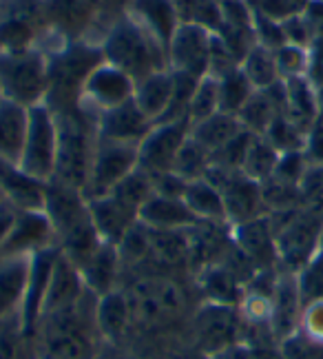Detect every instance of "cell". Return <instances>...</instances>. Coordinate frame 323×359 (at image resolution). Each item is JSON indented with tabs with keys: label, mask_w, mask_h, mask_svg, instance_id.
<instances>
[{
	"label": "cell",
	"mask_w": 323,
	"mask_h": 359,
	"mask_svg": "<svg viewBox=\"0 0 323 359\" xmlns=\"http://www.w3.org/2000/svg\"><path fill=\"white\" fill-rule=\"evenodd\" d=\"M97 295L89 288L71 309L49 313L38 322L36 344L40 359H95L102 335L97 330Z\"/></svg>",
	"instance_id": "cell-1"
},
{
	"label": "cell",
	"mask_w": 323,
	"mask_h": 359,
	"mask_svg": "<svg viewBox=\"0 0 323 359\" xmlns=\"http://www.w3.org/2000/svg\"><path fill=\"white\" fill-rule=\"evenodd\" d=\"M45 213L55 229L60 253L80 269L102 244L91 222L89 202L84 193L58 182V180H49L45 193Z\"/></svg>",
	"instance_id": "cell-2"
},
{
	"label": "cell",
	"mask_w": 323,
	"mask_h": 359,
	"mask_svg": "<svg viewBox=\"0 0 323 359\" xmlns=\"http://www.w3.org/2000/svg\"><path fill=\"white\" fill-rule=\"evenodd\" d=\"M100 49L104 62L122 69L135 82L144 80L156 72H162V69H168L166 49L156 38L149 36L129 13L122 16L104 34Z\"/></svg>",
	"instance_id": "cell-3"
},
{
	"label": "cell",
	"mask_w": 323,
	"mask_h": 359,
	"mask_svg": "<svg viewBox=\"0 0 323 359\" xmlns=\"http://www.w3.org/2000/svg\"><path fill=\"white\" fill-rule=\"evenodd\" d=\"M102 49L100 45L87 40H74L60 51L49 56V93L45 104L53 114H69L78 109L80 91L87 76L100 65Z\"/></svg>",
	"instance_id": "cell-4"
},
{
	"label": "cell",
	"mask_w": 323,
	"mask_h": 359,
	"mask_svg": "<svg viewBox=\"0 0 323 359\" xmlns=\"http://www.w3.org/2000/svg\"><path fill=\"white\" fill-rule=\"evenodd\" d=\"M55 118H58V162L51 180L84 191L97 144L95 120L82 114L80 109L55 114Z\"/></svg>",
	"instance_id": "cell-5"
},
{
	"label": "cell",
	"mask_w": 323,
	"mask_h": 359,
	"mask_svg": "<svg viewBox=\"0 0 323 359\" xmlns=\"http://www.w3.org/2000/svg\"><path fill=\"white\" fill-rule=\"evenodd\" d=\"M0 93L5 100L32 109L49 93V56L40 49L0 53Z\"/></svg>",
	"instance_id": "cell-6"
},
{
	"label": "cell",
	"mask_w": 323,
	"mask_h": 359,
	"mask_svg": "<svg viewBox=\"0 0 323 359\" xmlns=\"http://www.w3.org/2000/svg\"><path fill=\"white\" fill-rule=\"evenodd\" d=\"M55 162H58V118L42 102L29 109V127L18 164L29 175L49 182L55 175Z\"/></svg>",
	"instance_id": "cell-7"
},
{
	"label": "cell",
	"mask_w": 323,
	"mask_h": 359,
	"mask_svg": "<svg viewBox=\"0 0 323 359\" xmlns=\"http://www.w3.org/2000/svg\"><path fill=\"white\" fill-rule=\"evenodd\" d=\"M275 246L284 273H299L323 246V215L315 211L290 215L288 222L275 231Z\"/></svg>",
	"instance_id": "cell-8"
},
{
	"label": "cell",
	"mask_w": 323,
	"mask_h": 359,
	"mask_svg": "<svg viewBox=\"0 0 323 359\" xmlns=\"http://www.w3.org/2000/svg\"><path fill=\"white\" fill-rule=\"evenodd\" d=\"M45 32V0H0V53L34 49Z\"/></svg>",
	"instance_id": "cell-9"
},
{
	"label": "cell",
	"mask_w": 323,
	"mask_h": 359,
	"mask_svg": "<svg viewBox=\"0 0 323 359\" xmlns=\"http://www.w3.org/2000/svg\"><path fill=\"white\" fill-rule=\"evenodd\" d=\"M133 93H135V80L131 76H126L122 69L102 60L87 76V80H84L78 109L95 120L104 111H111V109L131 102Z\"/></svg>",
	"instance_id": "cell-10"
},
{
	"label": "cell",
	"mask_w": 323,
	"mask_h": 359,
	"mask_svg": "<svg viewBox=\"0 0 323 359\" xmlns=\"http://www.w3.org/2000/svg\"><path fill=\"white\" fill-rule=\"evenodd\" d=\"M244 317L240 306H226V304L206 302L195 315V339L198 348L206 357H219L231 348L240 346Z\"/></svg>",
	"instance_id": "cell-11"
},
{
	"label": "cell",
	"mask_w": 323,
	"mask_h": 359,
	"mask_svg": "<svg viewBox=\"0 0 323 359\" xmlns=\"http://www.w3.org/2000/svg\"><path fill=\"white\" fill-rule=\"evenodd\" d=\"M135 169H137V147L122 144V142H109L97 137L89 180H87V187L82 191L84 198L95 200V198L109 196V193Z\"/></svg>",
	"instance_id": "cell-12"
},
{
	"label": "cell",
	"mask_w": 323,
	"mask_h": 359,
	"mask_svg": "<svg viewBox=\"0 0 323 359\" xmlns=\"http://www.w3.org/2000/svg\"><path fill=\"white\" fill-rule=\"evenodd\" d=\"M206 177L219 189L224 204H226V217L231 226H240L255 217H261L263 193L259 182L246 177L242 171L221 169L213 167V164H210Z\"/></svg>",
	"instance_id": "cell-13"
},
{
	"label": "cell",
	"mask_w": 323,
	"mask_h": 359,
	"mask_svg": "<svg viewBox=\"0 0 323 359\" xmlns=\"http://www.w3.org/2000/svg\"><path fill=\"white\" fill-rule=\"evenodd\" d=\"M191 135V120H168L153 124V129L137 147V169L149 175L173 171L179 149Z\"/></svg>",
	"instance_id": "cell-14"
},
{
	"label": "cell",
	"mask_w": 323,
	"mask_h": 359,
	"mask_svg": "<svg viewBox=\"0 0 323 359\" xmlns=\"http://www.w3.org/2000/svg\"><path fill=\"white\" fill-rule=\"evenodd\" d=\"M213 36V32L204 29L200 25L181 22L166 49L168 69L175 74H184L193 78L208 76Z\"/></svg>",
	"instance_id": "cell-15"
},
{
	"label": "cell",
	"mask_w": 323,
	"mask_h": 359,
	"mask_svg": "<svg viewBox=\"0 0 323 359\" xmlns=\"http://www.w3.org/2000/svg\"><path fill=\"white\" fill-rule=\"evenodd\" d=\"M131 306V320L142 324H156L168 315H177L184 306V295L173 282L166 280H139L126 293Z\"/></svg>",
	"instance_id": "cell-16"
},
{
	"label": "cell",
	"mask_w": 323,
	"mask_h": 359,
	"mask_svg": "<svg viewBox=\"0 0 323 359\" xmlns=\"http://www.w3.org/2000/svg\"><path fill=\"white\" fill-rule=\"evenodd\" d=\"M58 246L55 229L45 211H18L0 257H34Z\"/></svg>",
	"instance_id": "cell-17"
},
{
	"label": "cell",
	"mask_w": 323,
	"mask_h": 359,
	"mask_svg": "<svg viewBox=\"0 0 323 359\" xmlns=\"http://www.w3.org/2000/svg\"><path fill=\"white\" fill-rule=\"evenodd\" d=\"M151 129H153V122L139 111V107L133 100L95 118L97 137L109 142L139 147V142L144 140Z\"/></svg>",
	"instance_id": "cell-18"
},
{
	"label": "cell",
	"mask_w": 323,
	"mask_h": 359,
	"mask_svg": "<svg viewBox=\"0 0 323 359\" xmlns=\"http://www.w3.org/2000/svg\"><path fill=\"white\" fill-rule=\"evenodd\" d=\"M303 304L299 297L297 278L294 273H279L273 291V311H270V335L282 344L286 337L297 333L301 324Z\"/></svg>",
	"instance_id": "cell-19"
},
{
	"label": "cell",
	"mask_w": 323,
	"mask_h": 359,
	"mask_svg": "<svg viewBox=\"0 0 323 359\" xmlns=\"http://www.w3.org/2000/svg\"><path fill=\"white\" fill-rule=\"evenodd\" d=\"M47 27L64 40H87L95 18L93 0H45Z\"/></svg>",
	"instance_id": "cell-20"
},
{
	"label": "cell",
	"mask_w": 323,
	"mask_h": 359,
	"mask_svg": "<svg viewBox=\"0 0 323 359\" xmlns=\"http://www.w3.org/2000/svg\"><path fill=\"white\" fill-rule=\"evenodd\" d=\"M0 191L18 211H45L47 182L27 173L20 164L0 160Z\"/></svg>",
	"instance_id": "cell-21"
},
{
	"label": "cell",
	"mask_w": 323,
	"mask_h": 359,
	"mask_svg": "<svg viewBox=\"0 0 323 359\" xmlns=\"http://www.w3.org/2000/svg\"><path fill=\"white\" fill-rule=\"evenodd\" d=\"M60 255V248L53 246L32 257V269H29V284H27V295L22 304V326L27 333L36 335V328L42 315V304H45V295L51 282V273L55 266V259Z\"/></svg>",
	"instance_id": "cell-22"
},
{
	"label": "cell",
	"mask_w": 323,
	"mask_h": 359,
	"mask_svg": "<svg viewBox=\"0 0 323 359\" xmlns=\"http://www.w3.org/2000/svg\"><path fill=\"white\" fill-rule=\"evenodd\" d=\"M126 13L164 49H168V43L181 25L173 0H131Z\"/></svg>",
	"instance_id": "cell-23"
},
{
	"label": "cell",
	"mask_w": 323,
	"mask_h": 359,
	"mask_svg": "<svg viewBox=\"0 0 323 359\" xmlns=\"http://www.w3.org/2000/svg\"><path fill=\"white\" fill-rule=\"evenodd\" d=\"M84 293H87V286L82 282L78 266L71 264V262L60 253L51 273V282L45 295V304H42L40 320L49 313H58V311L76 306Z\"/></svg>",
	"instance_id": "cell-24"
},
{
	"label": "cell",
	"mask_w": 323,
	"mask_h": 359,
	"mask_svg": "<svg viewBox=\"0 0 323 359\" xmlns=\"http://www.w3.org/2000/svg\"><path fill=\"white\" fill-rule=\"evenodd\" d=\"M233 238L237 248L244 257H248L252 264L268 269L277 259V246H275V229L268 217H255L250 222L240 226H233Z\"/></svg>",
	"instance_id": "cell-25"
},
{
	"label": "cell",
	"mask_w": 323,
	"mask_h": 359,
	"mask_svg": "<svg viewBox=\"0 0 323 359\" xmlns=\"http://www.w3.org/2000/svg\"><path fill=\"white\" fill-rule=\"evenodd\" d=\"M122 257L118 246L102 242L97 246V251L84 262V264L78 269L82 275V282L89 291L97 297L109 295L118 291V278L122 271Z\"/></svg>",
	"instance_id": "cell-26"
},
{
	"label": "cell",
	"mask_w": 323,
	"mask_h": 359,
	"mask_svg": "<svg viewBox=\"0 0 323 359\" xmlns=\"http://www.w3.org/2000/svg\"><path fill=\"white\" fill-rule=\"evenodd\" d=\"M173 93H175V76L171 69H162V72H156L146 76L144 80L135 82L133 102L153 124H158L164 120L168 109H171Z\"/></svg>",
	"instance_id": "cell-27"
},
{
	"label": "cell",
	"mask_w": 323,
	"mask_h": 359,
	"mask_svg": "<svg viewBox=\"0 0 323 359\" xmlns=\"http://www.w3.org/2000/svg\"><path fill=\"white\" fill-rule=\"evenodd\" d=\"M87 202H89L91 222L97 231V236H100V240L106 244L118 246L122 238L129 233V229L137 222V215L131 209H126V206L114 196L95 198Z\"/></svg>",
	"instance_id": "cell-28"
},
{
	"label": "cell",
	"mask_w": 323,
	"mask_h": 359,
	"mask_svg": "<svg viewBox=\"0 0 323 359\" xmlns=\"http://www.w3.org/2000/svg\"><path fill=\"white\" fill-rule=\"evenodd\" d=\"M29 269L32 257H0V322L22 313Z\"/></svg>",
	"instance_id": "cell-29"
},
{
	"label": "cell",
	"mask_w": 323,
	"mask_h": 359,
	"mask_svg": "<svg viewBox=\"0 0 323 359\" xmlns=\"http://www.w3.org/2000/svg\"><path fill=\"white\" fill-rule=\"evenodd\" d=\"M137 219L156 231H186L200 222L181 198H166L158 193H153L151 200L142 206Z\"/></svg>",
	"instance_id": "cell-30"
},
{
	"label": "cell",
	"mask_w": 323,
	"mask_h": 359,
	"mask_svg": "<svg viewBox=\"0 0 323 359\" xmlns=\"http://www.w3.org/2000/svg\"><path fill=\"white\" fill-rule=\"evenodd\" d=\"M27 127H29V109L11 100H0V160L20 162Z\"/></svg>",
	"instance_id": "cell-31"
},
{
	"label": "cell",
	"mask_w": 323,
	"mask_h": 359,
	"mask_svg": "<svg viewBox=\"0 0 323 359\" xmlns=\"http://www.w3.org/2000/svg\"><path fill=\"white\" fill-rule=\"evenodd\" d=\"M284 82V114L308 135L319 116V95L308 78H292Z\"/></svg>",
	"instance_id": "cell-32"
},
{
	"label": "cell",
	"mask_w": 323,
	"mask_h": 359,
	"mask_svg": "<svg viewBox=\"0 0 323 359\" xmlns=\"http://www.w3.org/2000/svg\"><path fill=\"white\" fill-rule=\"evenodd\" d=\"M184 202H186V206L191 209V213L198 217L200 222L228 224L226 204H224V198H221L219 189L213 182H210L208 177L193 180V182L186 184Z\"/></svg>",
	"instance_id": "cell-33"
},
{
	"label": "cell",
	"mask_w": 323,
	"mask_h": 359,
	"mask_svg": "<svg viewBox=\"0 0 323 359\" xmlns=\"http://www.w3.org/2000/svg\"><path fill=\"white\" fill-rule=\"evenodd\" d=\"M95 322H97V330H100L102 339H106V341L120 339L126 333L129 324L133 322L126 293L124 291H114V293L102 295L100 299H97Z\"/></svg>",
	"instance_id": "cell-34"
},
{
	"label": "cell",
	"mask_w": 323,
	"mask_h": 359,
	"mask_svg": "<svg viewBox=\"0 0 323 359\" xmlns=\"http://www.w3.org/2000/svg\"><path fill=\"white\" fill-rule=\"evenodd\" d=\"M202 293L206 295V302L213 304H226V306H240L244 291L237 275L226 269L224 264H208L204 266L200 275Z\"/></svg>",
	"instance_id": "cell-35"
},
{
	"label": "cell",
	"mask_w": 323,
	"mask_h": 359,
	"mask_svg": "<svg viewBox=\"0 0 323 359\" xmlns=\"http://www.w3.org/2000/svg\"><path fill=\"white\" fill-rule=\"evenodd\" d=\"M240 131H244L240 118L224 111H217L215 116L191 124V137L198 144H202L210 156L219 151L224 144H228Z\"/></svg>",
	"instance_id": "cell-36"
},
{
	"label": "cell",
	"mask_w": 323,
	"mask_h": 359,
	"mask_svg": "<svg viewBox=\"0 0 323 359\" xmlns=\"http://www.w3.org/2000/svg\"><path fill=\"white\" fill-rule=\"evenodd\" d=\"M0 359H40L36 335L27 333L20 315L0 322Z\"/></svg>",
	"instance_id": "cell-37"
},
{
	"label": "cell",
	"mask_w": 323,
	"mask_h": 359,
	"mask_svg": "<svg viewBox=\"0 0 323 359\" xmlns=\"http://www.w3.org/2000/svg\"><path fill=\"white\" fill-rule=\"evenodd\" d=\"M240 67L255 91H266V89L275 87L277 82H282V78H279V69H277V60H275V51L268 47H261L257 43L248 49Z\"/></svg>",
	"instance_id": "cell-38"
},
{
	"label": "cell",
	"mask_w": 323,
	"mask_h": 359,
	"mask_svg": "<svg viewBox=\"0 0 323 359\" xmlns=\"http://www.w3.org/2000/svg\"><path fill=\"white\" fill-rule=\"evenodd\" d=\"M279 156L282 154H279V151L266 140L263 135H255L250 147H248V154L244 158L242 173L250 180H255V182H259V184L268 182L275 173V169H277Z\"/></svg>",
	"instance_id": "cell-39"
},
{
	"label": "cell",
	"mask_w": 323,
	"mask_h": 359,
	"mask_svg": "<svg viewBox=\"0 0 323 359\" xmlns=\"http://www.w3.org/2000/svg\"><path fill=\"white\" fill-rule=\"evenodd\" d=\"M217 89H219V111L237 116L242 111V107L250 100V95L255 93L248 78L244 76L242 67L231 69L224 76L217 78Z\"/></svg>",
	"instance_id": "cell-40"
},
{
	"label": "cell",
	"mask_w": 323,
	"mask_h": 359,
	"mask_svg": "<svg viewBox=\"0 0 323 359\" xmlns=\"http://www.w3.org/2000/svg\"><path fill=\"white\" fill-rule=\"evenodd\" d=\"M109 196H114L116 200H120L126 209H131L139 217L142 206L153 196V180L142 169H135V171H131L129 175H126L122 182L109 193Z\"/></svg>",
	"instance_id": "cell-41"
},
{
	"label": "cell",
	"mask_w": 323,
	"mask_h": 359,
	"mask_svg": "<svg viewBox=\"0 0 323 359\" xmlns=\"http://www.w3.org/2000/svg\"><path fill=\"white\" fill-rule=\"evenodd\" d=\"M181 22L200 25L217 34L221 29V5L219 0H173Z\"/></svg>",
	"instance_id": "cell-42"
},
{
	"label": "cell",
	"mask_w": 323,
	"mask_h": 359,
	"mask_svg": "<svg viewBox=\"0 0 323 359\" xmlns=\"http://www.w3.org/2000/svg\"><path fill=\"white\" fill-rule=\"evenodd\" d=\"M208 169H210V154L188 135V140L179 149V154L175 158L173 173H177L186 182H193V180L206 177Z\"/></svg>",
	"instance_id": "cell-43"
},
{
	"label": "cell",
	"mask_w": 323,
	"mask_h": 359,
	"mask_svg": "<svg viewBox=\"0 0 323 359\" xmlns=\"http://www.w3.org/2000/svg\"><path fill=\"white\" fill-rule=\"evenodd\" d=\"M268 140L279 154H292V151H305V133L294 124L286 114H279L266 131Z\"/></svg>",
	"instance_id": "cell-44"
},
{
	"label": "cell",
	"mask_w": 323,
	"mask_h": 359,
	"mask_svg": "<svg viewBox=\"0 0 323 359\" xmlns=\"http://www.w3.org/2000/svg\"><path fill=\"white\" fill-rule=\"evenodd\" d=\"M219 111V89H217V78L204 76L200 78L198 87H195L191 102H188V120L191 124L202 122Z\"/></svg>",
	"instance_id": "cell-45"
},
{
	"label": "cell",
	"mask_w": 323,
	"mask_h": 359,
	"mask_svg": "<svg viewBox=\"0 0 323 359\" xmlns=\"http://www.w3.org/2000/svg\"><path fill=\"white\" fill-rule=\"evenodd\" d=\"M294 278H297V288L303 306L323 299V246L299 273H294Z\"/></svg>",
	"instance_id": "cell-46"
},
{
	"label": "cell",
	"mask_w": 323,
	"mask_h": 359,
	"mask_svg": "<svg viewBox=\"0 0 323 359\" xmlns=\"http://www.w3.org/2000/svg\"><path fill=\"white\" fill-rule=\"evenodd\" d=\"M118 251L122 264H139V262L151 257V229L137 219L118 244Z\"/></svg>",
	"instance_id": "cell-47"
},
{
	"label": "cell",
	"mask_w": 323,
	"mask_h": 359,
	"mask_svg": "<svg viewBox=\"0 0 323 359\" xmlns=\"http://www.w3.org/2000/svg\"><path fill=\"white\" fill-rule=\"evenodd\" d=\"M275 60L279 69V78L292 80V78H305L308 65H310V51L297 45H284L275 51Z\"/></svg>",
	"instance_id": "cell-48"
},
{
	"label": "cell",
	"mask_w": 323,
	"mask_h": 359,
	"mask_svg": "<svg viewBox=\"0 0 323 359\" xmlns=\"http://www.w3.org/2000/svg\"><path fill=\"white\" fill-rule=\"evenodd\" d=\"M279 355L282 359H323V341H317L297 330L279 344Z\"/></svg>",
	"instance_id": "cell-49"
},
{
	"label": "cell",
	"mask_w": 323,
	"mask_h": 359,
	"mask_svg": "<svg viewBox=\"0 0 323 359\" xmlns=\"http://www.w3.org/2000/svg\"><path fill=\"white\" fill-rule=\"evenodd\" d=\"M310 0H250L252 9L266 18H273L277 22H284L292 16H299L305 11Z\"/></svg>",
	"instance_id": "cell-50"
},
{
	"label": "cell",
	"mask_w": 323,
	"mask_h": 359,
	"mask_svg": "<svg viewBox=\"0 0 323 359\" xmlns=\"http://www.w3.org/2000/svg\"><path fill=\"white\" fill-rule=\"evenodd\" d=\"M252 11H255V9H252ZM252 32H255V43L261 45V47H268V49L277 51L279 47L286 45V36H284L282 22H277L273 18H266L257 11H255V20H252Z\"/></svg>",
	"instance_id": "cell-51"
},
{
	"label": "cell",
	"mask_w": 323,
	"mask_h": 359,
	"mask_svg": "<svg viewBox=\"0 0 323 359\" xmlns=\"http://www.w3.org/2000/svg\"><path fill=\"white\" fill-rule=\"evenodd\" d=\"M284 27V36H286V43L288 45H297V47H305L310 49V45L315 43V27L310 25V20H308L305 11L299 13V16H292L288 20L282 22Z\"/></svg>",
	"instance_id": "cell-52"
},
{
	"label": "cell",
	"mask_w": 323,
	"mask_h": 359,
	"mask_svg": "<svg viewBox=\"0 0 323 359\" xmlns=\"http://www.w3.org/2000/svg\"><path fill=\"white\" fill-rule=\"evenodd\" d=\"M299 330H301V333H305L308 337L323 341V299L303 306Z\"/></svg>",
	"instance_id": "cell-53"
},
{
	"label": "cell",
	"mask_w": 323,
	"mask_h": 359,
	"mask_svg": "<svg viewBox=\"0 0 323 359\" xmlns=\"http://www.w3.org/2000/svg\"><path fill=\"white\" fill-rule=\"evenodd\" d=\"M310 65H308V80L312 82L315 89L323 87V36H317L310 45Z\"/></svg>",
	"instance_id": "cell-54"
},
{
	"label": "cell",
	"mask_w": 323,
	"mask_h": 359,
	"mask_svg": "<svg viewBox=\"0 0 323 359\" xmlns=\"http://www.w3.org/2000/svg\"><path fill=\"white\" fill-rule=\"evenodd\" d=\"M16 213H18V209H16V206H11L9 202L0 204V255H3V246L7 242V236L11 231L13 219H16Z\"/></svg>",
	"instance_id": "cell-55"
},
{
	"label": "cell",
	"mask_w": 323,
	"mask_h": 359,
	"mask_svg": "<svg viewBox=\"0 0 323 359\" xmlns=\"http://www.w3.org/2000/svg\"><path fill=\"white\" fill-rule=\"evenodd\" d=\"M0 204H5V196H3V191H0Z\"/></svg>",
	"instance_id": "cell-56"
},
{
	"label": "cell",
	"mask_w": 323,
	"mask_h": 359,
	"mask_svg": "<svg viewBox=\"0 0 323 359\" xmlns=\"http://www.w3.org/2000/svg\"><path fill=\"white\" fill-rule=\"evenodd\" d=\"M0 100H3V93H0Z\"/></svg>",
	"instance_id": "cell-57"
}]
</instances>
